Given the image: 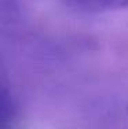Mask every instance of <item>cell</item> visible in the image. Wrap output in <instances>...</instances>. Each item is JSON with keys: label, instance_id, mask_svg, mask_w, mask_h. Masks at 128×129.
Returning a JSON list of instances; mask_svg holds the SVG:
<instances>
[{"label": "cell", "instance_id": "cell-1", "mask_svg": "<svg viewBox=\"0 0 128 129\" xmlns=\"http://www.w3.org/2000/svg\"><path fill=\"white\" fill-rule=\"evenodd\" d=\"M66 7L79 13L98 14L128 8V0H61Z\"/></svg>", "mask_w": 128, "mask_h": 129}, {"label": "cell", "instance_id": "cell-3", "mask_svg": "<svg viewBox=\"0 0 128 129\" xmlns=\"http://www.w3.org/2000/svg\"><path fill=\"white\" fill-rule=\"evenodd\" d=\"M127 113H128V104H127Z\"/></svg>", "mask_w": 128, "mask_h": 129}, {"label": "cell", "instance_id": "cell-2", "mask_svg": "<svg viewBox=\"0 0 128 129\" xmlns=\"http://www.w3.org/2000/svg\"><path fill=\"white\" fill-rule=\"evenodd\" d=\"M3 124L2 129H18V111L17 106L7 88L3 89Z\"/></svg>", "mask_w": 128, "mask_h": 129}]
</instances>
